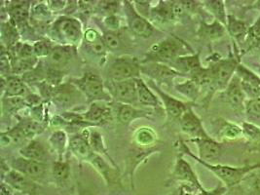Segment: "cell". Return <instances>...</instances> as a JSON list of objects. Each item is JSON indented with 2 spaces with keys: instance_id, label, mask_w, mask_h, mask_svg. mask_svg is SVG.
Returning a JSON list of instances; mask_svg holds the SVG:
<instances>
[{
  "instance_id": "obj_1",
  "label": "cell",
  "mask_w": 260,
  "mask_h": 195,
  "mask_svg": "<svg viewBox=\"0 0 260 195\" xmlns=\"http://www.w3.org/2000/svg\"><path fill=\"white\" fill-rule=\"evenodd\" d=\"M175 148L177 149L178 153L188 155L191 158L195 159L198 163H200L203 166H205L207 169L213 172V174L217 178H219L226 184V186H228V187L235 186L236 184H238L244 179V177L248 173L260 168V163L253 164V165H248V166H243V167H232V166H227V165H217V164L208 163V162L199 158L198 156H196L190 150L189 147L186 145V143L181 141V140L177 141L175 143Z\"/></svg>"
},
{
  "instance_id": "obj_2",
  "label": "cell",
  "mask_w": 260,
  "mask_h": 195,
  "mask_svg": "<svg viewBox=\"0 0 260 195\" xmlns=\"http://www.w3.org/2000/svg\"><path fill=\"white\" fill-rule=\"evenodd\" d=\"M191 54L194 53L189 44L178 37L171 36L153 44L147 51L141 62L144 63L155 61L170 64L179 57Z\"/></svg>"
},
{
  "instance_id": "obj_3",
  "label": "cell",
  "mask_w": 260,
  "mask_h": 195,
  "mask_svg": "<svg viewBox=\"0 0 260 195\" xmlns=\"http://www.w3.org/2000/svg\"><path fill=\"white\" fill-rule=\"evenodd\" d=\"M47 36L56 44L78 47L84 37L82 23L71 16H59L50 25Z\"/></svg>"
},
{
  "instance_id": "obj_4",
  "label": "cell",
  "mask_w": 260,
  "mask_h": 195,
  "mask_svg": "<svg viewBox=\"0 0 260 195\" xmlns=\"http://www.w3.org/2000/svg\"><path fill=\"white\" fill-rule=\"evenodd\" d=\"M71 81L81 91L88 105L94 102L112 103L113 101L107 92L106 81L95 71L85 72L81 77L71 78Z\"/></svg>"
},
{
  "instance_id": "obj_5",
  "label": "cell",
  "mask_w": 260,
  "mask_h": 195,
  "mask_svg": "<svg viewBox=\"0 0 260 195\" xmlns=\"http://www.w3.org/2000/svg\"><path fill=\"white\" fill-rule=\"evenodd\" d=\"M142 63L141 61L131 55H123L109 61L106 68L107 81H125L141 78Z\"/></svg>"
},
{
  "instance_id": "obj_6",
  "label": "cell",
  "mask_w": 260,
  "mask_h": 195,
  "mask_svg": "<svg viewBox=\"0 0 260 195\" xmlns=\"http://www.w3.org/2000/svg\"><path fill=\"white\" fill-rule=\"evenodd\" d=\"M50 102L62 112L71 111L77 106L88 104L81 91L71 82V79L54 88Z\"/></svg>"
},
{
  "instance_id": "obj_7",
  "label": "cell",
  "mask_w": 260,
  "mask_h": 195,
  "mask_svg": "<svg viewBox=\"0 0 260 195\" xmlns=\"http://www.w3.org/2000/svg\"><path fill=\"white\" fill-rule=\"evenodd\" d=\"M128 27L135 37L139 38H149L153 35L155 26L150 21L144 18L135 8L133 1H124L122 5Z\"/></svg>"
},
{
  "instance_id": "obj_8",
  "label": "cell",
  "mask_w": 260,
  "mask_h": 195,
  "mask_svg": "<svg viewBox=\"0 0 260 195\" xmlns=\"http://www.w3.org/2000/svg\"><path fill=\"white\" fill-rule=\"evenodd\" d=\"M106 88L115 103L135 107L139 106L138 86L136 79L118 82L106 80Z\"/></svg>"
},
{
  "instance_id": "obj_9",
  "label": "cell",
  "mask_w": 260,
  "mask_h": 195,
  "mask_svg": "<svg viewBox=\"0 0 260 195\" xmlns=\"http://www.w3.org/2000/svg\"><path fill=\"white\" fill-rule=\"evenodd\" d=\"M147 85L149 86L155 94L161 100L163 104V108L167 116V122H174L180 120L181 116L184 114V112L191 107H193V103H184L181 102L175 97H172L171 95L167 94L164 91H162L158 85L150 79L147 80Z\"/></svg>"
},
{
  "instance_id": "obj_10",
  "label": "cell",
  "mask_w": 260,
  "mask_h": 195,
  "mask_svg": "<svg viewBox=\"0 0 260 195\" xmlns=\"http://www.w3.org/2000/svg\"><path fill=\"white\" fill-rule=\"evenodd\" d=\"M7 4H3L8 20L15 24L21 35L23 36L28 29L32 28L30 25V12L32 2L30 1H6Z\"/></svg>"
},
{
  "instance_id": "obj_11",
  "label": "cell",
  "mask_w": 260,
  "mask_h": 195,
  "mask_svg": "<svg viewBox=\"0 0 260 195\" xmlns=\"http://www.w3.org/2000/svg\"><path fill=\"white\" fill-rule=\"evenodd\" d=\"M240 64L238 57L230 55L227 59H219L210 66L214 79V85L217 90L225 91L233 76L236 74L237 68Z\"/></svg>"
},
{
  "instance_id": "obj_12",
  "label": "cell",
  "mask_w": 260,
  "mask_h": 195,
  "mask_svg": "<svg viewBox=\"0 0 260 195\" xmlns=\"http://www.w3.org/2000/svg\"><path fill=\"white\" fill-rule=\"evenodd\" d=\"M142 74L147 76L148 79L154 81L157 85L167 87L175 85L174 80L178 76H183L170 66L155 61L142 63Z\"/></svg>"
},
{
  "instance_id": "obj_13",
  "label": "cell",
  "mask_w": 260,
  "mask_h": 195,
  "mask_svg": "<svg viewBox=\"0 0 260 195\" xmlns=\"http://www.w3.org/2000/svg\"><path fill=\"white\" fill-rule=\"evenodd\" d=\"M7 162L12 169L24 174V176L36 183H41L46 177L48 172L47 163L24 158L21 155L9 159Z\"/></svg>"
},
{
  "instance_id": "obj_14",
  "label": "cell",
  "mask_w": 260,
  "mask_h": 195,
  "mask_svg": "<svg viewBox=\"0 0 260 195\" xmlns=\"http://www.w3.org/2000/svg\"><path fill=\"white\" fill-rule=\"evenodd\" d=\"M182 155L183 154L178 153L174 169L172 171L168 181L166 182V186H169L176 182H182L188 183L190 185L194 186L196 189L204 192L205 189L203 188L201 183L199 182L197 175L192 169L189 163L182 157Z\"/></svg>"
},
{
  "instance_id": "obj_15",
  "label": "cell",
  "mask_w": 260,
  "mask_h": 195,
  "mask_svg": "<svg viewBox=\"0 0 260 195\" xmlns=\"http://www.w3.org/2000/svg\"><path fill=\"white\" fill-rule=\"evenodd\" d=\"M91 164L105 180V182L109 187H122V178L119 167H116L109 163L105 157L95 154V152L87 161Z\"/></svg>"
},
{
  "instance_id": "obj_16",
  "label": "cell",
  "mask_w": 260,
  "mask_h": 195,
  "mask_svg": "<svg viewBox=\"0 0 260 195\" xmlns=\"http://www.w3.org/2000/svg\"><path fill=\"white\" fill-rule=\"evenodd\" d=\"M82 46L84 52L90 58L100 61L102 64H104L102 61H107L108 50L103 40V37L94 28H88L84 31Z\"/></svg>"
},
{
  "instance_id": "obj_17",
  "label": "cell",
  "mask_w": 260,
  "mask_h": 195,
  "mask_svg": "<svg viewBox=\"0 0 260 195\" xmlns=\"http://www.w3.org/2000/svg\"><path fill=\"white\" fill-rule=\"evenodd\" d=\"M157 152H159V149L156 146L149 147V148L136 146L129 152V154L127 155L125 160V171L123 176L129 179L133 188L135 187V174L137 169L139 168V166L146 159L149 158L151 155H153Z\"/></svg>"
},
{
  "instance_id": "obj_18",
  "label": "cell",
  "mask_w": 260,
  "mask_h": 195,
  "mask_svg": "<svg viewBox=\"0 0 260 195\" xmlns=\"http://www.w3.org/2000/svg\"><path fill=\"white\" fill-rule=\"evenodd\" d=\"M76 49L77 47L56 44L44 61L49 69L67 73L68 67L76 56Z\"/></svg>"
},
{
  "instance_id": "obj_19",
  "label": "cell",
  "mask_w": 260,
  "mask_h": 195,
  "mask_svg": "<svg viewBox=\"0 0 260 195\" xmlns=\"http://www.w3.org/2000/svg\"><path fill=\"white\" fill-rule=\"evenodd\" d=\"M83 119L90 123L93 127L104 126L112 121L113 111L111 103L94 102L89 105L88 110L82 113Z\"/></svg>"
},
{
  "instance_id": "obj_20",
  "label": "cell",
  "mask_w": 260,
  "mask_h": 195,
  "mask_svg": "<svg viewBox=\"0 0 260 195\" xmlns=\"http://www.w3.org/2000/svg\"><path fill=\"white\" fill-rule=\"evenodd\" d=\"M2 183L9 185L16 192H21L24 194L36 195L38 184L24 174L18 171L10 169L5 175L1 176Z\"/></svg>"
},
{
  "instance_id": "obj_21",
  "label": "cell",
  "mask_w": 260,
  "mask_h": 195,
  "mask_svg": "<svg viewBox=\"0 0 260 195\" xmlns=\"http://www.w3.org/2000/svg\"><path fill=\"white\" fill-rule=\"evenodd\" d=\"M179 126L184 134L189 136L190 139H208L211 138L203 126L200 117L194 112L193 107L184 112L179 120Z\"/></svg>"
},
{
  "instance_id": "obj_22",
  "label": "cell",
  "mask_w": 260,
  "mask_h": 195,
  "mask_svg": "<svg viewBox=\"0 0 260 195\" xmlns=\"http://www.w3.org/2000/svg\"><path fill=\"white\" fill-rule=\"evenodd\" d=\"M90 129H84L81 132L73 134L70 138L69 151L78 160L87 162L94 151L89 144Z\"/></svg>"
},
{
  "instance_id": "obj_23",
  "label": "cell",
  "mask_w": 260,
  "mask_h": 195,
  "mask_svg": "<svg viewBox=\"0 0 260 195\" xmlns=\"http://www.w3.org/2000/svg\"><path fill=\"white\" fill-rule=\"evenodd\" d=\"M224 96L227 104L235 112L242 113L245 110V92L242 87L241 79L236 74L225 89Z\"/></svg>"
},
{
  "instance_id": "obj_24",
  "label": "cell",
  "mask_w": 260,
  "mask_h": 195,
  "mask_svg": "<svg viewBox=\"0 0 260 195\" xmlns=\"http://www.w3.org/2000/svg\"><path fill=\"white\" fill-rule=\"evenodd\" d=\"M53 11L46 2H36L32 4L30 12V25L35 29H45L47 34L50 25L54 23Z\"/></svg>"
},
{
  "instance_id": "obj_25",
  "label": "cell",
  "mask_w": 260,
  "mask_h": 195,
  "mask_svg": "<svg viewBox=\"0 0 260 195\" xmlns=\"http://www.w3.org/2000/svg\"><path fill=\"white\" fill-rule=\"evenodd\" d=\"M1 91L2 98H24L31 91L25 84L21 76L11 75L9 77H1Z\"/></svg>"
},
{
  "instance_id": "obj_26",
  "label": "cell",
  "mask_w": 260,
  "mask_h": 195,
  "mask_svg": "<svg viewBox=\"0 0 260 195\" xmlns=\"http://www.w3.org/2000/svg\"><path fill=\"white\" fill-rule=\"evenodd\" d=\"M137 86H138V99L139 105L145 108L153 109L155 111L165 113L163 104L159 97L155 94L153 90L147 85V83L142 78H137Z\"/></svg>"
},
{
  "instance_id": "obj_27",
  "label": "cell",
  "mask_w": 260,
  "mask_h": 195,
  "mask_svg": "<svg viewBox=\"0 0 260 195\" xmlns=\"http://www.w3.org/2000/svg\"><path fill=\"white\" fill-rule=\"evenodd\" d=\"M188 142L194 143L199 149V158L209 162L218 158L222 153V145L213 138L208 139H189Z\"/></svg>"
},
{
  "instance_id": "obj_28",
  "label": "cell",
  "mask_w": 260,
  "mask_h": 195,
  "mask_svg": "<svg viewBox=\"0 0 260 195\" xmlns=\"http://www.w3.org/2000/svg\"><path fill=\"white\" fill-rule=\"evenodd\" d=\"M117 106H118L116 110L117 119L124 126H129L132 124V122L137 119L151 118V116L153 115V111L142 110L135 106L121 105V104H117Z\"/></svg>"
},
{
  "instance_id": "obj_29",
  "label": "cell",
  "mask_w": 260,
  "mask_h": 195,
  "mask_svg": "<svg viewBox=\"0 0 260 195\" xmlns=\"http://www.w3.org/2000/svg\"><path fill=\"white\" fill-rule=\"evenodd\" d=\"M168 66H170L178 73H181L183 76L189 75L190 77L192 74H194L203 68L200 60V52L179 57Z\"/></svg>"
},
{
  "instance_id": "obj_30",
  "label": "cell",
  "mask_w": 260,
  "mask_h": 195,
  "mask_svg": "<svg viewBox=\"0 0 260 195\" xmlns=\"http://www.w3.org/2000/svg\"><path fill=\"white\" fill-rule=\"evenodd\" d=\"M150 23L155 25H165L167 24H170L175 20L173 12H172V7H171V1H163L160 0L158 4L151 7L150 10V15L149 19Z\"/></svg>"
},
{
  "instance_id": "obj_31",
  "label": "cell",
  "mask_w": 260,
  "mask_h": 195,
  "mask_svg": "<svg viewBox=\"0 0 260 195\" xmlns=\"http://www.w3.org/2000/svg\"><path fill=\"white\" fill-rule=\"evenodd\" d=\"M19 154L24 158L43 163H46L50 156L45 146L36 139L29 141L23 147H21L19 150Z\"/></svg>"
},
{
  "instance_id": "obj_32",
  "label": "cell",
  "mask_w": 260,
  "mask_h": 195,
  "mask_svg": "<svg viewBox=\"0 0 260 195\" xmlns=\"http://www.w3.org/2000/svg\"><path fill=\"white\" fill-rule=\"evenodd\" d=\"M226 31H227L226 26L221 23H219L218 21L214 20V22L212 24L202 22L200 27L197 31V36L203 40L214 41L224 37Z\"/></svg>"
},
{
  "instance_id": "obj_33",
  "label": "cell",
  "mask_w": 260,
  "mask_h": 195,
  "mask_svg": "<svg viewBox=\"0 0 260 195\" xmlns=\"http://www.w3.org/2000/svg\"><path fill=\"white\" fill-rule=\"evenodd\" d=\"M133 141L136 146L149 148L154 147L158 142V136L151 127L143 126L137 129L133 136Z\"/></svg>"
},
{
  "instance_id": "obj_34",
  "label": "cell",
  "mask_w": 260,
  "mask_h": 195,
  "mask_svg": "<svg viewBox=\"0 0 260 195\" xmlns=\"http://www.w3.org/2000/svg\"><path fill=\"white\" fill-rule=\"evenodd\" d=\"M49 144L52 149L57 153L58 160H64L63 157L69 150L70 139L64 130H56L54 131L50 138Z\"/></svg>"
},
{
  "instance_id": "obj_35",
  "label": "cell",
  "mask_w": 260,
  "mask_h": 195,
  "mask_svg": "<svg viewBox=\"0 0 260 195\" xmlns=\"http://www.w3.org/2000/svg\"><path fill=\"white\" fill-rule=\"evenodd\" d=\"M0 142H1V146L3 148L10 147V146L23 147L25 145V143H28L24 133L17 125H15L13 128L8 129L7 131H2L0 135Z\"/></svg>"
},
{
  "instance_id": "obj_36",
  "label": "cell",
  "mask_w": 260,
  "mask_h": 195,
  "mask_svg": "<svg viewBox=\"0 0 260 195\" xmlns=\"http://www.w3.org/2000/svg\"><path fill=\"white\" fill-rule=\"evenodd\" d=\"M22 35L19 28L11 21L1 22V42L7 49L11 48L21 41Z\"/></svg>"
},
{
  "instance_id": "obj_37",
  "label": "cell",
  "mask_w": 260,
  "mask_h": 195,
  "mask_svg": "<svg viewBox=\"0 0 260 195\" xmlns=\"http://www.w3.org/2000/svg\"><path fill=\"white\" fill-rule=\"evenodd\" d=\"M89 144L91 146L92 150L95 152V154H99L103 157H106L107 161L109 163H111L112 165L118 167L116 165V163L114 162V160L109 155L108 153V148H107L105 139L103 134L98 131L96 129H91L90 133H89Z\"/></svg>"
},
{
  "instance_id": "obj_38",
  "label": "cell",
  "mask_w": 260,
  "mask_h": 195,
  "mask_svg": "<svg viewBox=\"0 0 260 195\" xmlns=\"http://www.w3.org/2000/svg\"><path fill=\"white\" fill-rule=\"evenodd\" d=\"M16 125L22 130V132L24 133L28 142L31 140H35L36 136L42 134L46 127L42 123L36 121L35 119L30 118L29 116L19 117L18 123Z\"/></svg>"
},
{
  "instance_id": "obj_39",
  "label": "cell",
  "mask_w": 260,
  "mask_h": 195,
  "mask_svg": "<svg viewBox=\"0 0 260 195\" xmlns=\"http://www.w3.org/2000/svg\"><path fill=\"white\" fill-rule=\"evenodd\" d=\"M52 176L57 186L67 185L71 179V164L68 160H56L52 166Z\"/></svg>"
},
{
  "instance_id": "obj_40",
  "label": "cell",
  "mask_w": 260,
  "mask_h": 195,
  "mask_svg": "<svg viewBox=\"0 0 260 195\" xmlns=\"http://www.w3.org/2000/svg\"><path fill=\"white\" fill-rule=\"evenodd\" d=\"M28 87H37L40 83L46 81L47 64L44 60H40L36 68L21 76Z\"/></svg>"
},
{
  "instance_id": "obj_41",
  "label": "cell",
  "mask_w": 260,
  "mask_h": 195,
  "mask_svg": "<svg viewBox=\"0 0 260 195\" xmlns=\"http://www.w3.org/2000/svg\"><path fill=\"white\" fill-rule=\"evenodd\" d=\"M228 34L236 40L238 43H241L242 39L247 38L248 26L244 21L238 20L235 16L228 15L227 17V25Z\"/></svg>"
},
{
  "instance_id": "obj_42",
  "label": "cell",
  "mask_w": 260,
  "mask_h": 195,
  "mask_svg": "<svg viewBox=\"0 0 260 195\" xmlns=\"http://www.w3.org/2000/svg\"><path fill=\"white\" fill-rule=\"evenodd\" d=\"M174 87L179 94L187 98L190 103L195 104V102H197L201 96V89L192 79H187L182 83L175 84Z\"/></svg>"
},
{
  "instance_id": "obj_43",
  "label": "cell",
  "mask_w": 260,
  "mask_h": 195,
  "mask_svg": "<svg viewBox=\"0 0 260 195\" xmlns=\"http://www.w3.org/2000/svg\"><path fill=\"white\" fill-rule=\"evenodd\" d=\"M2 113L17 115L22 110L26 109L24 98H2Z\"/></svg>"
},
{
  "instance_id": "obj_44",
  "label": "cell",
  "mask_w": 260,
  "mask_h": 195,
  "mask_svg": "<svg viewBox=\"0 0 260 195\" xmlns=\"http://www.w3.org/2000/svg\"><path fill=\"white\" fill-rule=\"evenodd\" d=\"M218 135L219 138L224 142L235 141L243 137V129L236 124L223 120L222 124L220 125Z\"/></svg>"
},
{
  "instance_id": "obj_45",
  "label": "cell",
  "mask_w": 260,
  "mask_h": 195,
  "mask_svg": "<svg viewBox=\"0 0 260 195\" xmlns=\"http://www.w3.org/2000/svg\"><path fill=\"white\" fill-rule=\"evenodd\" d=\"M39 59L36 57L28 58V59H13L12 58V73L13 75L22 76L25 73L32 71L39 62Z\"/></svg>"
},
{
  "instance_id": "obj_46",
  "label": "cell",
  "mask_w": 260,
  "mask_h": 195,
  "mask_svg": "<svg viewBox=\"0 0 260 195\" xmlns=\"http://www.w3.org/2000/svg\"><path fill=\"white\" fill-rule=\"evenodd\" d=\"M204 6L210 13H212L215 17V20L219 23L227 25V17L225 10L224 1L221 0H212V1H204Z\"/></svg>"
},
{
  "instance_id": "obj_47",
  "label": "cell",
  "mask_w": 260,
  "mask_h": 195,
  "mask_svg": "<svg viewBox=\"0 0 260 195\" xmlns=\"http://www.w3.org/2000/svg\"><path fill=\"white\" fill-rule=\"evenodd\" d=\"M35 56L39 60H45L52 52L56 43L49 37H41L34 42Z\"/></svg>"
},
{
  "instance_id": "obj_48",
  "label": "cell",
  "mask_w": 260,
  "mask_h": 195,
  "mask_svg": "<svg viewBox=\"0 0 260 195\" xmlns=\"http://www.w3.org/2000/svg\"><path fill=\"white\" fill-rule=\"evenodd\" d=\"M13 59H28L36 57L34 52V45L26 41H20L11 48L8 49Z\"/></svg>"
},
{
  "instance_id": "obj_49",
  "label": "cell",
  "mask_w": 260,
  "mask_h": 195,
  "mask_svg": "<svg viewBox=\"0 0 260 195\" xmlns=\"http://www.w3.org/2000/svg\"><path fill=\"white\" fill-rule=\"evenodd\" d=\"M103 40L107 46V50L110 52H116L123 47V40L121 38L120 30L119 31H110L103 30Z\"/></svg>"
},
{
  "instance_id": "obj_50",
  "label": "cell",
  "mask_w": 260,
  "mask_h": 195,
  "mask_svg": "<svg viewBox=\"0 0 260 195\" xmlns=\"http://www.w3.org/2000/svg\"><path fill=\"white\" fill-rule=\"evenodd\" d=\"M243 137L249 144L255 146H260V128L256 125L248 122H243Z\"/></svg>"
},
{
  "instance_id": "obj_51",
  "label": "cell",
  "mask_w": 260,
  "mask_h": 195,
  "mask_svg": "<svg viewBox=\"0 0 260 195\" xmlns=\"http://www.w3.org/2000/svg\"><path fill=\"white\" fill-rule=\"evenodd\" d=\"M0 73L1 77H9L12 73V56L8 49L1 44V55H0Z\"/></svg>"
},
{
  "instance_id": "obj_52",
  "label": "cell",
  "mask_w": 260,
  "mask_h": 195,
  "mask_svg": "<svg viewBox=\"0 0 260 195\" xmlns=\"http://www.w3.org/2000/svg\"><path fill=\"white\" fill-rule=\"evenodd\" d=\"M121 3L120 1H100L95 6V11L104 15V18L110 15H116L123 5Z\"/></svg>"
},
{
  "instance_id": "obj_53",
  "label": "cell",
  "mask_w": 260,
  "mask_h": 195,
  "mask_svg": "<svg viewBox=\"0 0 260 195\" xmlns=\"http://www.w3.org/2000/svg\"><path fill=\"white\" fill-rule=\"evenodd\" d=\"M246 43L248 44V49L254 48L260 45V17L258 20L248 27V36Z\"/></svg>"
},
{
  "instance_id": "obj_54",
  "label": "cell",
  "mask_w": 260,
  "mask_h": 195,
  "mask_svg": "<svg viewBox=\"0 0 260 195\" xmlns=\"http://www.w3.org/2000/svg\"><path fill=\"white\" fill-rule=\"evenodd\" d=\"M121 24H122V21L117 15H110V16L105 17L102 23L103 27H105L104 29L110 30V31H119L121 29Z\"/></svg>"
},
{
  "instance_id": "obj_55",
  "label": "cell",
  "mask_w": 260,
  "mask_h": 195,
  "mask_svg": "<svg viewBox=\"0 0 260 195\" xmlns=\"http://www.w3.org/2000/svg\"><path fill=\"white\" fill-rule=\"evenodd\" d=\"M245 110L249 117L259 118L260 117V98L249 99L246 103Z\"/></svg>"
},
{
  "instance_id": "obj_56",
  "label": "cell",
  "mask_w": 260,
  "mask_h": 195,
  "mask_svg": "<svg viewBox=\"0 0 260 195\" xmlns=\"http://www.w3.org/2000/svg\"><path fill=\"white\" fill-rule=\"evenodd\" d=\"M171 7H172L173 16L176 21L187 15V11L185 9L183 1H171Z\"/></svg>"
},
{
  "instance_id": "obj_57",
  "label": "cell",
  "mask_w": 260,
  "mask_h": 195,
  "mask_svg": "<svg viewBox=\"0 0 260 195\" xmlns=\"http://www.w3.org/2000/svg\"><path fill=\"white\" fill-rule=\"evenodd\" d=\"M47 3L53 12L62 11V9L67 8L68 6V1H47Z\"/></svg>"
},
{
  "instance_id": "obj_58",
  "label": "cell",
  "mask_w": 260,
  "mask_h": 195,
  "mask_svg": "<svg viewBox=\"0 0 260 195\" xmlns=\"http://www.w3.org/2000/svg\"><path fill=\"white\" fill-rule=\"evenodd\" d=\"M0 195H15V190L5 183H1V193Z\"/></svg>"
},
{
  "instance_id": "obj_59",
  "label": "cell",
  "mask_w": 260,
  "mask_h": 195,
  "mask_svg": "<svg viewBox=\"0 0 260 195\" xmlns=\"http://www.w3.org/2000/svg\"><path fill=\"white\" fill-rule=\"evenodd\" d=\"M225 190H226V188H224V187H217L212 191L205 190L204 192H201L199 195H222L224 193Z\"/></svg>"
},
{
  "instance_id": "obj_60",
  "label": "cell",
  "mask_w": 260,
  "mask_h": 195,
  "mask_svg": "<svg viewBox=\"0 0 260 195\" xmlns=\"http://www.w3.org/2000/svg\"><path fill=\"white\" fill-rule=\"evenodd\" d=\"M15 195H28V194H24V193H21V192H15Z\"/></svg>"
},
{
  "instance_id": "obj_61",
  "label": "cell",
  "mask_w": 260,
  "mask_h": 195,
  "mask_svg": "<svg viewBox=\"0 0 260 195\" xmlns=\"http://www.w3.org/2000/svg\"><path fill=\"white\" fill-rule=\"evenodd\" d=\"M258 73H259V74H258V76H259V77H260V68H259V70H258Z\"/></svg>"
},
{
  "instance_id": "obj_62",
  "label": "cell",
  "mask_w": 260,
  "mask_h": 195,
  "mask_svg": "<svg viewBox=\"0 0 260 195\" xmlns=\"http://www.w3.org/2000/svg\"><path fill=\"white\" fill-rule=\"evenodd\" d=\"M258 186H260V181L258 182Z\"/></svg>"
}]
</instances>
